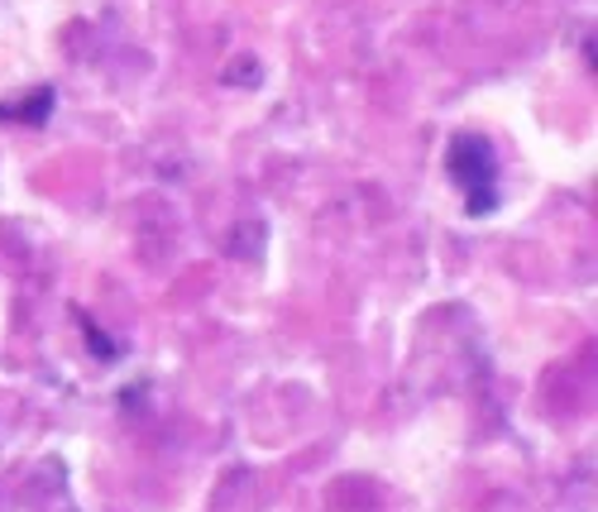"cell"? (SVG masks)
I'll list each match as a JSON object with an SVG mask.
<instances>
[{
	"label": "cell",
	"mask_w": 598,
	"mask_h": 512,
	"mask_svg": "<svg viewBox=\"0 0 598 512\" xmlns=\"http://www.w3.org/2000/svg\"><path fill=\"white\" fill-rule=\"evenodd\" d=\"M450 178L464 192V211L470 216H489L499 207V154L484 135H455L450 139Z\"/></svg>",
	"instance_id": "6da1fadb"
},
{
	"label": "cell",
	"mask_w": 598,
	"mask_h": 512,
	"mask_svg": "<svg viewBox=\"0 0 598 512\" xmlns=\"http://www.w3.org/2000/svg\"><path fill=\"white\" fill-rule=\"evenodd\" d=\"M49 106H53V92H49V86H39V92H29L24 101H10V106H0V121L43 125V121H49Z\"/></svg>",
	"instance_id": "7a4b0ae2"
}]
</instances>
